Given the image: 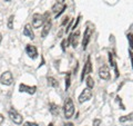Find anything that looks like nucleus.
Here are the masks:
<instances>
[{"label": "nucleus", "mask_w": 133, "mask_h": 126, "mask_svg": "<svg viewBox=\"0 0 133 126\" xmlns=\"http://www.w3.org/2000/svg\"><path fill=\"white\" fill-rule=\"evenodd\" d=\"M63 113H64V117L66 119H70L74 114V105H73V100L72 98L68 97L64 100L63 104Z\"/></svg>", "instance_id": "obj_1"}, {"label": "nucleus", "mask_w": 133, "mask_h": 126, "mask_svg": "<svg viewBox=\"0 0 133 126\" xmlns=\"http://www.w3.org/2000/svg\"><path fill=\"white\" fill-rule=\"evenodd\" d=\"M93 31L94 29L92 27H87L85 30H84V35H83V40H82V49L85 50L87 47H88V45L91 40V37L93 35Z\"/></svg>", "instance_id": "obj_2"}, {"label": "nucleus", "mask_w": 133, "mask_h": 126, "mask_svg": "<svg viewBox=\"0 0 133 126\" xmlns=\"http://www.w3.org/2000/svg\"><path fill=\"white\" fill-rule=\"evenodd\" d=\"M0 83L5 86L12 85V83H14V76H12L11 71L7 70V71H5V73H2L1 76H0Z\"/></svg>", "instance_id": "obj_3"}, {"label": "nucleus", "mask_w": 133, "mask_h": 126, "mask_svg": "<svg viewBox=\"0 0 133 126\" xmlns=\"http://www.w3.org/2000/svg\"><path fill=\"white\" fill-rule=\"evenodd\" d=\"M65 8H66V5L64 2H62V1H57L55 5L52 6L51 10H52L53 14L56 15V19H58V17H59L62 12L65 10Z\"/></svg>", "instance_id": "obj_4"}, {"label": "nucleus", "mask_w": 133, "mask_h": 126, "mask_svg": "<svg viewBox=\"0 0 133 126\" xmlns=\"http://www.w3.org/2000/svg\"><path fill=\"white\" fill-rule=\"evenodd\" d=\"M8 114H9V117H10V119L14 122L15 124H21L22 123V119H23V117L19 114L18 112H17L14 107H11L9 112H8Z\"/></svg>", "instance_id": "obj_5"}, {"label": "nucleus", "mask_w": 133, "mask_h": 126, "mask_svg": "<svg viewBox=\"0 0 133 126\" xmlns=\"http://www.w3.org/2000/svg\"><path fill=\"white\" fill-rule=\"evenodd\" d=\"M44 25V18H43V15L41 14H33L32 16V27L33 28H40L41 26Z\"/></svg>", "instance_id": "obj_6"}, {"label": "nucleus", "mask_w": 133, "mask_h": 126, "mask_svg": "<svg viewBox=\"0 0 133 126\" xmlns=\"http://www.w3.org/2000/svg\"><path fill=\"white\" fill-rule=\"evenodd\" d=\"M91 98H92V90L90 89V88H84V89L82 90V93L80 94V96H79V103L80 104H83L84 102H88V100H90Z\"/></svg>", "instance_id": "obj_7"}, {"label": "nucleus", "mask_w": 133, "mask_h": 126, "mask_svg": "<svg viewBox=\"0 0 133 126\" xmlns=\"http://www.w3.org/2000/svg\"><path fill=\"white\" fill-rule=\"evenodd\" d=\"M90 73H92V62H91V57L88 56V58H87V61L84 64V67H83L82 73H81V81H83L85 75H89Z\"/></svg>", "instance_id": "obj_8"}, {"label": "nucleus", "mask_w": 133, "mask_h": 126, "mask_svg": "<svg viewBox=\"0 0 133 126\" xmlns=\"http://www.w3.org/2000/svg\"><path fill=\"white\" fill-rule=\"evenodd\" d=\"M98 74H99V77L101 79H104V81H109L110 79V69L107 65L100 66Z\"/></svg>", "instance_id": "obj_9"}, {"label": "nucleus", "mask_w": 133, "mask_h": 126, "mask_svg": "<svg viewBox=\"0 0 133 126\" xmlns=\"http://www.w3.org/2000/svg\"><path fill=\"white\" fill-rule=\"evenodd\" d=\"M19 91L20 93H27L29 95H33L37 91V87L36 86H28L26 84H20Z\"/></svg>", "instance_id": "obj_10"}, {"label": "nucleus", "mask_w": 133, "mask_h": 126, "mask_svg": "<svg viewBox=\"0 0 133 126\" xmlns=\"http://www.w3.org/2000/svg\"><path fill=\"white\" fill-rule=\"evenodd\" d=\"M26 53H27V55L31 58V59H36L37 57H38V50H37V47L36 46H33V45H27L26 46Z\"/></svg>", "instance_id": "obj_11"}, {"label": "nucleus", "mask_w": 133, "mask_h": 126, "mask_svg": "<svg viewBox=\"0 0 133 126\" xmlns=\"http://www.w3.org/2000/svg\"><path fill=\"white\" fill-rule=\"evenodd\" d=\"M51 20H45L44 25H43V28H42V31H41V37L42 38H45L48 36V33L50 32V29H51Z\"/></svg>", "instance_id": "obj_12"}, {"label": "nucleus", "mask_w": 133, "mask_h": 126, "mask_svg": "<svg viewBox=\"0 0 133 126\" xmlns=\"http://www.w3.org/2000/svg\"><path fill=\"white\" fill-rule=\"evenodd\" d=\"M23 35L26 37H28V38H30L31 40L35 39V33H33L32 29H31V25L27 24L26 26H24V28H23Z\"/></svg>", "instance_id": "obj_13"}, {"label": "nucleus", "mask_w": 133, "mask_h": 126, "mask_svg": "<svg viewBox=\"0 0 133 126\" xmlns=\"http://www.w3.org/2000/svg\"><path fill=\"white\" fill-rule=\"evenodd\" d=\"M79 38H80V31L79 30L71 33V45L73 48H77L78 43H79Z\"/></svg>", "instance_id": "obj_14"}, {"label": "nucleus", "mask_w": 133, "mask_h": 126, "mask_svg": "<svg viewBox=\"0 0 133 126\" xmlns=\"http://www.w3.org/2000/svg\"><path fill=\"white\" fill-rule=\"evenodd\" d=\"M109 61H110V65L113 67L114 70H115V78H118L119 77V70H118V66H116V62L114 60V56H113V54H112L111 51L109 53Z\"/></svg>", "instance_id": "obj_15"}, {"label": "nucleus", "mask_w": 133, "mask_h": 126, "mask_svg": "<svg viewBox=\"0 0 133 126\" xmlns=\"http://www.w3.org/2000/svg\"><path fill=\"white\" fill-rule=\"evenodd\" d=\"M49 111H50V113H51L52 115H59V113H60V111H59V106H58L57 104H55V103H50V105H49Z\"/></svg>", "instance_id": "obj_16"}, {"label": "nucleus", "mask_w": 133, "mask_h": 126, "mask_svg": "<svg viewBox=\"0 0 133 126\" xmlns=\"http://www.w3.org/2000/svg\"><path fill=\"white\" fill-rule=\"evenodd\" d=\"M47 82H48V85L51 86V87H59V82L57 81L55 77H51V76H48L47 77Z\"/></svg>", "instance_id": "obj_17"}, {"label": "nucleus", "mask_w": 133, "mask_h": 126, "mask_svg": "<svg viewBox=\"0 0 133 126\" xmlns=\"http://www.w3.org/2000/svg\"><path fill=\"white\" fill-rule=\"evenodd\" d=\"M132 119H133V114H132V113H130V114H128V115L121 116V117L119 118V122H120V123H125V122L132 121Z\"/></svg>", "instance_id": "obj_18"}, {"label": "nucleus", "mask_w": 133, "mask_h": 126, "mask_svg": "<svg viewBox=\"0 0 133 126\" xmlns=\"http://www.w3.org/2000/svg\"><path fill=\"white\" fill-rule=\"evenodd\" d=\"M85 84H87V87L88 88H93L94 87V79L92 78V76H88L85 79Z\"/></svg>", "instance_id": "obj_19"}, {"label": "nucleus", "mask_w": 133, "mask_h": 126, "mask_svg": "<svg viewBox=\"0 0 133 126\" xmlns=\"http://www.w3.org/2000/svg\"><path fill=\"white\" fill-rule=\"evenodd\" d=\"M70 84H71V73H70V71H68V73H66V75H65V90L69 89Z\"/></svg>", "instance_id": "obj_20"}, {"label": "nucleus", "mask_w": 133, "mask_h": 126, "mask_svg": "<svg viewBox=\"0 0 133 126\" xmlns=\"http://www.w3.org/2000/svg\"><path fill=\"white\" fill-rule=\"evenodd\" d=\"M14 19H15V16L11 15L9 18H8V22H7V27L9 29H12L14 28Z\"/></svg>", "instance_id": "obj_21"}, {"label": "nucleus", "mask_w": 133, "mask_h": 126, "mask_svg": "<svg viewBox=\"0 0 133 126\" xmlns=\"http://www.w3.org/2000/svg\"><path fill=\"white\" fill-rule=\"evenodd\" d=\"M128 40H129V46H130V49H133V33H128L127 35Z\"/></svg>", "instance_id": "obj_22"}, {"label": "nucleus", "mask_w": 133, "mask_h": 126, "mask_svg": "<svg viewBox=\"0 0 133 126\" xmlns=\"http://www.w3.org/2000/svg\"><path fill=\"white\" fill-rule=\"evenodd\" d=\"M80 20H81V15H79V16H78V18H77V21L73 24V26H72V28H71L72 30H76V28H77V26L79 25V22H80Z\"/></svg>", "instance_id": "obj_23"}, {"label": "nucleus", "mask_w": 133, "mask_h": 126, "mask_svg": "<svg viewBox=\"0 0 133 126\" xmlns=\"http://www.w3.org/2000/svg\"><path fill=\"white\" fill-rule=\"evenodd\" d=\"M68 47V43H66V39H63L61 43V48H62V51H65V48Z\"/></svg>", "instance_id": "obj_24"}, {"label": "nucleus", "mask_w": 133, "mask_h": 126, "mask_svg": "<svg viewBox=\"0 0 133 126\" xmlns=\"http://www.w3.org/2000/svg\"><path fill=\"white\" fill-rule=\"evenodd\" d=\"M70 20H71V19H70L68 16H66V17H64V18H63V21L61 22V26H65L66 24H69V22H70Z\"/></svg>", "instance_id": "obj_25"}, {"label": "nucleus", "mask_w": 133, "mask_h": 126, "mask_svg": "<svg viewBox=\"0 0 133 126\" xmlns=\"http://www.w3.org/2000/svg\"><path fill=\"white\" fill-rule=\"evenodd\" d=\"M72 22H73V19H71V20H70V22L68 24V26H66L65 30H64V32H65V33H68V31L70 30V27H71V26H73V25H72Z\"/></svg>", "instance_id": "obj_26"}, {"label": "nucleus", "mask_w": 133, "mask_h": 126, "mask_svg": "<svg viewBox=\"0 0 133 126\" xmlns=\"http://www.w3.org/2000/svg\"><path fill=\"white\" fill-rule=\"evenodd\" d=\"M101 124V119L100 118H94L93 119V126H100Z\"/></svg>", "instance_id": "obj_27"}, {"label": "nucleus", "mask_w": 133, "mask_h": 126, "mask_svg": "<svg viewBox=\"0 0 133 126\" xmlns=\"http://www.w3.org/2000/svg\"><path fill=\"white\" fill-rule=\"evenodd\" d=\"M23 126H38L37 123H31V122H26V123L23 124Z\"/></svg>", "instance_id": "obj_28"}, {"label": "nucleus", "mask_w": 133, "mask_h": 126, "mask_svg": "<svg viewBox=\"0 0 133 126\" xmlns=\"http://www.w3.org/2000/svg\"><path fill=\"white\" fill-rule=\"evenodd\" d=\"M129 55H130V58H131V64H132V67H133V55H132L131 50H130V51H129Z\"/></svg>", "instance_id": "obj_29"}, {"label": "nucleus", "mask_w": 133, "mask_h": 126, "mask_svg": "<svg viewBox=\"0 0 133 126\" xmlns=\"http://www.w3.org/2000/svg\"><path fill=\"white\" fill-rule=\"evenodd\" d=\"M3 121H5V117H3L1 114H0V125H1L3 123Z\"/></svg>", "instance_id": "obj_30"}, {"label": "nucleus", "mask_w": 133, "mask_h": 126, "mask_svg": "<svg viewBox=\"0 0 133 126\" xmlns=\"http://www.w3.org/2000/svg\"><path fill=\"white\" fill-rule=\"evenodd\" d=\"M63 126H74V124H73V123H66V124H64Z\"/></svg>", "instance_id": "obj_31"}, {"label": "nucleus", "mask_w": 133, "mask_h": 126, "mask_svg": "<svg viewBox=\"0 0 133 126\" xmlns=\"http://www.w3.org/2000/svg\"><path fill=\"white\" fill-rule=\"evenodd\" d=\"M1 41H2V35H1V32H0V44H1Z\"/></svg>", "instance_id": "obj_32"}, {"label": "nucleus", "mask_w": 133, "mask_h": 126, "mask_svg": "<svg viewBox=\"0 0 133 126\" xmlns=\"http://www.w3.org/2000/svg\"><path fill=\"white\" fill-rule=\"evenodd\" d=\"M48 126H53V123H50V124H49Z\"/></svg>", "instance_id": "obj_33"}, {"label": "nucleus", "mask_w": 133, "mask_h": 126, "mask_svg": "<svg viewBox=\"0 0 133 126\" xmlns=\"http://www.w3.org/2000/svg\"><path fill=\"white\" fill-rule=\"evenodd\" d=\"M5 1H7V2H9V1H11V0H5Z\"/></svg>", "instance_id": "obj_34"}, {"label": "nucleus", "mask_w": 133, "mask_h": 126, "mask_svg": "<svg viewBox=\"0 0 133 126\" xmlns=\"http://www.w3.org/2000/svg\"><path fill=\"white\" fill-rule=\"evenodd\" d=\"M62 1H64V0H62Z\"/></svg>", "instance_id": "obj_35"}]
</instances>
